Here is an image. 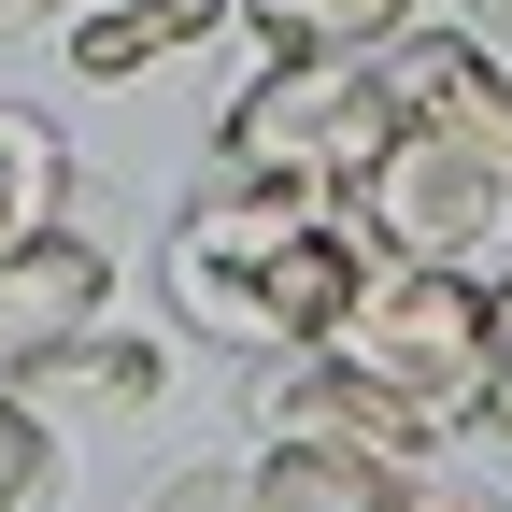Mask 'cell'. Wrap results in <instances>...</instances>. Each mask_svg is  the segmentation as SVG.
Segmentation results:
<instances>
[{
	"instance_id": "16",
	"label": "cell",
	"mask_w": 512,
	"mask_h": 512,
	"mask_svg": "<svg viewBox=\"0 0 512 512\" xmlns=\"http://www.w3.org/2000/svg\"><path fill=\"white\" fill-rule=\"evenodd\" d=\"M72 15H86V0H0V43H57Z\"/></svg>"
},
{
	"instance_id": "1",
	"label": "cell",
	"mask_w": 512,
	"mask_h": 512,
	"mask_svg": "<svg viewBox=\"0 0 512 512\" xmlns=\"http://www.w3.org/2000/svg\"><path fill=\"white\" fill-rule=\"evenodd\" d=\"M370 285V228L342 200H299V185H242L214 171L200 200L171 214L157 242V313L185 342H214L242 370H271V356H313L342 328V299Z\"/></svg>"
},
{
	"instance_id": "2",
	"label": "cell",
	"mask_w": 512,
	"mask_h": 512,
	"mask_svg": "<svg viewBox=\"0 0 512 512\" xmlns=\"http://www.w3.org/2000/svg\"><path fill=\"white\" fill-rule=\"evenodd\" d=\"M384 128H399L384 57H342V43H256V29H228L214 171H242V185H299V200H342V185L370 171Z\"/></svg>"
},
{
	"instance_id": "12",
	"label": "cell",
	"mask_w": 512,
	"mask_h": 512,
	"mask_svg": "<svg viewBox=\"0 0 512 512\" xmlns=\"http://www.w3.org/2000/svg\"><path fill=\"white\" fill-rule=\"evenodd\" d=\"M57 456H72V441H57V427L29 413V384L0 370V512H43V498H57Z\"/></svg>"
},
{
	"instance_id": "10",
	"label": "cell",
	"mask_w": 512,
	"mask_h": 512,
	"mask_svg": "<svg viewBox=\"0 0 512 512\" xmlns=\"http://www.w3.org/2000/svg\"><path fill=\"white\" fill-rule=\"evenodd\" d=\"M72 214V128L29 114V100H0V242H29Z\"/></svg>"
},
{
	"instance_id": "3",
	"label": "cell",
	"mask_w": 512,
	"mask_h": 512,
	"mask_svg": "<svg viewBox=\"0 0 512 512\" xmlns=\"http://www.w3.org/2000/svg\"><path fill=\"white\" fill-rule=\"evenodd\" d=\"M484 285L498 271H427V256H370V285L342 299L328 356H356L384 399L427 427V456L484 441Z\"/></svg>"
},
{
	"instance_id": "15",
	"label": "cell",
	"mask_w": 512,
	"mask_h": 512,
	"mask_svg": "<svg viewBox=\"0 0 512 512\" xmlns=\"http://www.w3.org/2000/svg\"><path fill=\"white\" fill-rule=\"evenodd\" d=\"M399 512H512V498H498V484H470V470H441V456H427V470L399 484Z\"/></svg>"
},
{
	"instance_id": "8",
	"label": "cell",
	"mask_w": 512,
	"mask_h": 512,
	"mask_svg": "<svg viewBox=\"0 0 512 512\" xmlns=\"http://www.w3.org/2000/svg\"><path fill=\"white\" fill-rule=\"evenodd\" d=\"M242 470H256V512H399V484L427 456H384L356 427H256Z\"/></svg>"
},
{
	"instance_id": "13",
	"label": "cell",
	"mask_w": 512,
	"mask_h": 512,
	"mask_svg": "<svg viewBox=\"0 0 512 512\" xmlns=\"http://www.w3.org/2000/svg\"><path fill=\"white\" fill-rule=\"evenodd\" d=\"M128 512H256V470H242V441H214V456H171Z\"/></svg>"
},
{
	"instance_id": "5",
	"label": "cell",
	"mask_w": 512,
	"mask_h": 512,
	"mask_svg": "<svg viewBox=\"0 0 512 512\" xmlns=\"http://www.w3.org/2000/svg\"><path fill=\"white\" fill-rule=\"evenodd\" d=\"M171 342H185V328H128V313H100V328L43 342L15 384H29V413H43L57 441H86V427H143V413H171V384H185Z\"/></svg>"
},
{
	"instance_id": "9",
	"label": "cell",
	"mask_w": 512,
	"mask_h": 512,
	"mask_svg": "<svg viewBox=\"0 0 512 512\" xmlns=\"http://www.w3.org/2000/svg\"><path fill=\"white\" fill-rule=\"evenodd\" d=\"M228 29H242V0H86L57 29V57H72V86H143V72H171V57H200Z\"/></svg>"
},
{
	"instance_id": "6",
	"label": "cell",
	"mask_w": 512,
	"mask_h": 512,
	"mask_svg": "<svg viewBox=\"0 0 512 512\" xmlns=\"http://www.w3.org/2000/svg\"><path fill=\"white\" fill-rule=\"evenodd\" d=\"M100 313H128V256L100 228H29V242H0V370H29L43 342H72L100 328Z\"/></svg>"
},
{
	"instance_id": "4",
	"label": "cell",
	"mask_w": 512,
	"mask_h": 512,
	"mask_svg": "<svg viewBox=\"0 0 512 512\" xmlns=\"http://www.w3.org/2000/svg\"><path fill=\"white\" fill-rule=\"evenodd\" d=\"M342 214L370 228V256H427V271H512V171L456 128L399 114L370 143V171L342 185Z\"/></svg>"
},
{
	"instance_id": "7",
	"label": "cell",
	"mask_w": 512,
	"mask_h": 512,
	"mask_svg": "<svg viewBox=\"0 0 512 512\" xmlns=\"http://www.w3.org/2000/svg\"><path fill=\"white\" fill-rule=\"evenodd\" d=\"M384 86H399V114L456 128V143H484V157L512 171V57H498V43H470L441 0H427L399 43H384Z\"/></svg>"
},
{
	"instance_id": "14",
	"label": "cell",
	"mask_w": 512,
	"mask_h": 512,
	"mask_svg": "<svg viewBox=\"0 0 512 512\" xmlns=\"http://www.w3.org/2000/svg\"><path fill=\"white\" fill-rule=\"evenodd\" d=\"M484 441H512V271L484 285Z\"/></svg>"
},
{
	"instance_id": "11",
	"label": "cell",
	"mask_w": 512,
	"mask_h": 512,
	"mask_svg": "<svg viewBox=\"0 0 512 512\" xmlns=\"http://www.w3.org/2000/svg\"><path fill=\"white\" fill-rule=\"evenodd\" d=\"M413 15H427V0H242L256 43H342V57H384Z\"/></svg>"
}]
</instances>
